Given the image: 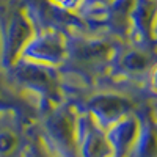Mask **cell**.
Returning a JSON list of instances; mask_svg holds the SVG:
<instances>
[{
    "instance_id": "2",
    "label": "cell",
    "mask_w": 157,
    "mask_h": 157,
    "mask_svg": "<svg viewBox=\"0 0 157 157\" xmlns=\"http://www.w3.org/2000/svg\"><path fill=\"white\" fill-rule=\"evenodd\" d=\"M39 32L25 3L11 2L0 8V43L2 61L6 71L22 60L24 50Z\"/></svg>"
},
{
    "instance_id": "9",
    "label": "cell",
    "mask_w": 157,
    "mask_h": 157,
    "mask_svg": "<svg viewBox=\"0 0 157 157\" xmlns=\"http://www.w3.org/2000/svg\"><path fill=\"white\" fill-rule=\"evenodd\" d=\"M140 134V116L138 110L123 118L112 127L107 129V137L113 148L115 157H130Z\"/></svg>"
},
{
    "instance_id": "13",
    "label": "cell",
    "mask_w": 157,
    "mask_h": 157,
    "mask_svg": "<svg viewBox=\"0 0 157 157\" xmlns=\"http://www.w3.org/2000/svg\"><path fill=\"white\" fill-rule=\"evenodd\" d=\"M146 85H148L149 91L152 93V96L157 98V64L152 68V71H151V74H149V77H148Z\"/></svg>"
},
{
    "instance_id": "3",
    "label": "cell",
    "mask_w": 157,
    "mask_h": 157,
    "mask_svg": "<svg viewBox=\"0 0 157 157\" xmlns=\"http://www.w3.org/2000/svg\"><path fill=\"white\" fill-rule=\"evenodd\" d=\"M13 82L30 90L41 98V105L49 107V112L64 102V82L57 68L21 60L10 69Z\"/></svg>"
},
{
    "instance_id": "5",
    "label": "cell",
    "mask_w": 157,
    "mask_h": 157,
    "mask_svg": "<svg viewBox=\"0 0 157 157\" xmlns=\"http://www.w3.org/2000/svg\"><path fill=\"white\" fill-rule=\"evenodd\" d=\"M83 110L102 127L109 129L123 118L135 113L143 101H138L132 94L116 90H102L90 94L85 101Z\"/></svg>"
},
{
    "instance_id": "6",
    "label": "cell",
    "mask_w": 157,
    "mask_h": 157,
    "mask_svg": "<svg viewBox=\"0 0 157 157\" xmlns=\"http://www.w3.org/2000/svg\"><path fill=\"white\" fill-rule=\"evenodd\" d=\"M69 55V36L55 29H43L24 50L22 60L46 66H63Z\"/></svg>"
},
{
    "instance_id": "10",
    "label": "cell",
    "mask_w": 157,
    "mask_h": 157,
    "mask_svg": "<svg viewBox=\"0 0 157 157\" xmlns=\"http://www.w3.org/2000/svg\"><path fill=\"white\" fill-rule=\"evenodd\" d=\"M22 137L14 127L0 123V157H19Z\"/></svg>"
},
{
    "instance_id": "7",
    "label": "cell",
    "mask_w": 157,
    "mask_h": 157,
    "mask_svg": "<svg viewBox=\"0 0 157 157\" xmlns=\"http://www.w3.org/2000/svg\"><path fill=\"white\" fill-rule=\"evenodd\" d=\"M126 43L157 44V0H135L127 19Z\"/></svg>"
},
{
    "instance_id": "4",
    "label": "cell",
    "mask_w": 157,
    "mask_h": 157,
    "mask_svg": "<svg viewBox=\"0 0 157 157\" xmlns=\"http://www.w3.org/2000/svg\"><path fill=\"white\" fill-rule=\"evenodd\" d=\"M157 64V44L141 46L123 41L116 54L112 75L116 80L146 85L152 68Z\"/></svg>"
},
{
    "instance_id": "11",
    "label": "cell",
    "mask_w": 157,
    "mask_h": 157,
    "mask_svg": "<svg viewBox=\"0 0 157 157\" xmlns=\"http://www.w3.org/2000/svg\"><path fill=\"white\" fill-rule=\"evenodd\" d=\"M25 102L27 101L24 99V96L16 93L14 85L8 83L0 75V113L14 112V109H17L21 104H25Z\"/></svg>"
},
{
    "instance_id": "12",
    "label": "cell",
    "mask_w": 157,
    "mask_h": 157,
    "mask_svg": "<svg viewBox=\"0 0 157 157\" xmlns=\"http://www.w3.org/2000/svg\"><path fill=\"white\" fill-rule=\"evenodd\" d=\"M50 3H54L55 6L66 10V11H77L82 10V6L85 5L86 0H49Z\"/></svg>"
},
{
    "instance_id": "8",
    "label": "cell",
    "mask_w": 157,
    "mask_h": 157,
    "mask_svg": "<svg viewBox=\"0 0 157 157\" xmlns=\"http://www.w3.org/2000/svg\"><path fill=\"white\" fill-rule=\"evenodd\" d=\"M138 116L140 134L130 157H157V110L152 99H143Z\"/></svg>"
},
{
    "instance_id": "1",
    "label": "cell",
    "mask_w": 157,
    "mask_h": 157,
    "mask_svg": "<svg viewBox=\"0 0 157 157\" xmlns=\"http://www.w3.org/2000/svg\"><path fill=\"white\" fill-rule=\"evenodd\" d=\"M121 39L112 35L94 36L78 33L69 38V55L63 69L82 78L86 85H96L99 80L112 75V68L120 50Z\"/></svg>"
}]
</instances>
